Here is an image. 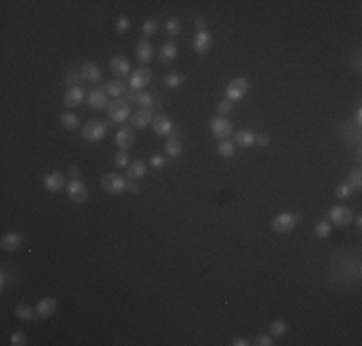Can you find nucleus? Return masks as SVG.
I'll return each instance as SVG.
<instances>
[{
  "label": "nucleus",
  "mask_w": 362,
  "mask_h": 346,
  "mask_svg": "<svg viewBox=\"0 0 362 346\" xmlns=\"http://www.w3.org/2000/svg\"><path fill=\"white\" fill-rule=\"evenodd\" d=\"M297 223H299V217L295 213H291V212H281V213H277L272 219V229L275 231V233H279V235H285V233L293 231L297 227Z\"/></svg>",
  "instance_id": "f03ea898"
},
{
  "label": "nucleus",
  "mask_w": 362,
  "mask_h": 346,
  "mask_svg": "<svg viewBox=\"0 0 362 346\" xmlns=\"http://www.w3.org/2000/svg\"><path fill=\"white\" fill-rule=\"evenodd\" d=\"M129 27H131V22L127 20V16H120V18L116 20V31H118L120 35H121V33H127Z\"/></svg>",
  "instance_id": "58836bf2"
},
{
  "label": "nucleus",
  "mask_w": 362,
  "mask_h": 346,
  "mask_svg": "<svg viewBox=\"0 0 362 346\" xmlns=\"http://www.w3.org/2000/svg\"><path fill=\"white\" fill-rule=\"evenodd\" d=\"M22 237L18 235V233H8V235H4L2 237V240H0V248L4 250V252H16L20 246H22Z\"/></svg>",
  "instance_id": "a211bd4d"
},
{
  "label": "nucleus",
  "mask_w": 362,
  "mask_h": 346,
  "mask_svg": "<svg viewBox=\"0 0 362 346\" xmlns=\"http://www.w3.org/2000/svg\"><path fill=\"white\" fill-rule=\"evenodd\" d=\"M100 186L108 192V194H121L125 190V179L120 173H106L100 179Z\"/></svg>",
  "instance_id": "20e7f679"
},
{
  "label": "nucleus",
  "mask_w": 362,
  "mask_h": 346,
  "mask_svg": "<svg viewBox=\"0 0 362 346\" xmlns=\"http://www.w3.org/2000/svg\"><path fill=\"white\" fill-rule=\"evenodd\" d=\"M210 129H212V133L216 135L218 138H227L231 135V131H233V125H231V121L227 119V117H214V119H210Z\"/></svg>",
  "instance_id": "6e6552de"
},
{
  "label": "nucleus",
  "mask_w": 362,
  "mask_h": 346,
  "mask_svg": "<svg viewBox=\"0 0 362 346\" xmlns=\"http://www.w3.org/2000/svg\"><path fill=\"white\" fill-rule=\"evenodd\" d=\"M314 233H316V237H320V239H326L332 233V223L330 221H320V223H316V227H314Z\"/></svg>",
  "instance_id": "c9c22d12"
},
{
  "label": "nucleus",
  "mask_w": 362,
  "mask_h": 346,
  "mask_svg": "<svg viewBox=\"0 0 362 346\" xmlns=\"http://www.w3.org/2000/svg\"><path fill=\"white\" fill-rule=\"evenodd\" d=\"M37 316L39 318H50L56 310H58V300L56 298H43L37 304Z\"/></svg>",
  "instance_id": "aec40b11"
},
{
  "label": "nucleus",
  "mask_w": 362,
  "mask_h": 346,
  "mask_svg": "<svg viewBox=\"0 0 362 346\" xmlns=\"http://www.w3.org/2000/svg\"><path fill=\"white\" fill-rule=\"evenodd\" d=\"M272 337H283L287 333V321L285 319H273L270 325Z\"/></svg>",
  "instance_id": "7c9ffc66"
},
{
  "label": "nucleus",
  "mask_w": 362,
  "mask_h": 346,
  "mask_svg": "<svg viewBox=\"0 0 362 346\" xmlns=\"http://www.w3.org/2000/svg\"><path fill=\"white\" fill-rule=\"evenodd\" d=\"M156 31H158V22L156 20L151 18V20H147V22L143 23V35L145 37H152Z\"/></svg>",
  "instance_id": "f704fd0d"
},
{
  "label": "nucleus",
  "mask_w": 362,
  "mask_h": 346,
  "mask_svg": "<svg viewBox=\"0 0 362 346\" xmlns=\"http://www.w3.org/2000/svg\"><path fill=\"white\" fill-rule=\"evenodd\" d=\"M195 27H197V33L206 31V20H204V18H197V20H195Z\"/></svg>",
  "instance_id": "de8ad7c7"
},
{
  "label": "nucleus",
  "mask_w": 362,
  "mask_h": 346,
  "mask_svg": "<svg viewBox=\"0 0 362 346\" xmlns=\"http://www.w3.org/2000/svg\"><path fill=\"white\" fill-rule=\"evenodd\" d=\"M106 123L104 121H98V119H90L87 121L83 127H81V135L87 142H98L106 137Z\"/></svg>",
  "instance_id": "f257e3e1"
},
{
  "label": "nucleus",
  "mask_w": 362,
  "mask_h": 346,
  "mask_svg": "<svg viewBox=\"0 0 362 346\" xmlns=\"http://www.w3.org/2000/svg\"><path fill=\"white\" fill-rule=\"evenodd\" d=\"M355 121H357V125L361 127V123H362V110H361V108L357 110V115H355Z\"/></svg>",
  "instance_id": "3c124183"
},
{
  "label": "nucleus",
  "mask_w": 362,
  "mask_h": 346,
  "mask_svg": "<svg viewBox=\"0 0 362 346\" xmlns=\"http://www.w3.org/2000/svg\"><path fill=\"white\" fill-rule=\"evenodd\" d=\"M233 346H249L250 343L247 341V339H243V337H237V339H233V343H231Z\"/></svg>",
  "instance_id": "09e8293b"
},
{
  "label": "nucleus",
  "mask_w": 362,
  "mask_h": 346,
  "mask_svg": "<svg viewBox=\"0 0 362 346\" xmlns=\"http://www.w3.org/2000/svg\"><path fill=\"white\" fill-rule=\"evenodd\" d=\"M135 142V135H133V129L131 127H120L118 133H116V146L123 152H127Z\"/></svg>",
  "instance_id": "1a4fd4ad"
},
{
  "label": "nucleus",
  "mask_w": 362,
  "mask_h": 346,
  "mask_svg": "<svg viewBox=\"0 0 362 346\" xmlns=\"http://www.w3.org/2000/svg\"><path fill=\"white\" fill-rule=\"evenodd\" d=\"M353 219H355V223H357V227L361 229V227H362V217H361V215H355Z\"/></svg>",
  "instance_id": "603ef678"
},
{
  "label": "nucleus",
  "mask_w": 362,
  "mask_h": 346,
  "mask_svg": "<svg viewBox=\"0 0 362 346\" xmlns=\"http://www.w3.org/2000/svg\"><path fill=\"white\" fill-rule=\"evenodd\" d=\"M145 173H147V163L143 160H135L127 165V175H129V179H139V177H143Z\"/></svg>",
  "instance_id": "bb28decb"
},
{
  "label": "nucleus",
  "mask_w": 362,
  "mask_h": 346,
  "mask_svg": "<svg viewBox=\"0 0 362 346\" xmlns=\"http://www.w3.org/2000/svg\"><path fill=\"white\" fill-rule=\"evenodd\" d=\"M81 75H83V81H89V83H98L102 81V71L96 64H83L81 68Z\"/></svg>",
  "instance_id": "412c9836"
},
{
  "label": "nucleus",
  "mask_w": 362,
  "mask_h": 346,
  "mask_svg": "<svg viewBox=\"0 0 362 346\" xmlns=\"http://www.w3.org/2000/svg\"><path fill=\"white\" fill-rule=\"evenodd\" d=\"M183 83H185V73H181V71H170L164 75V85L170 89H178Z\"/></svg>",
  "instance_id": "b1692460"
},
{
  "label": "nucleus",
  "mask_w": 362,
  "mask_h": 346,
  "mask_svg": "<svg viewBox=\"0 0 362 346\" xmlns=\"http://www.w3.org/2000/svg\"><path fill=\"white\" fill-rule=\"evenodd\" d=\"M152 129L156 135H162V137H168L174 133V123L168 115H156L152 119Z\"/></svg>",
  "instance_id": "2eb2a0df"
},
{
  "label": "nucleus",
  "mask_w": 362,
  "mask_h": 346,
  "mask_svg": "<svg viewBox=\"0 0 362 346\" xmlns=\"http://www.w3.org/2000/svg\"><path fill=\"white\" fill-rule=\"evenodd\" d=\"M351 194H353V188H351L347 183L339 185V186L335 188V198H339V200H347V198H351Z\"/></svg>",
  "instance_id": "4c0bfd02"
},
{
  "label": "nucleus",
  "mask_w": 362,
  "mask_h": 346,
  "mask_svg": "<svg viewBox=\"0 0 362 346\" xmlns=\"http://www.w3.org/2000/svg\"><path fill=\"white\" fill-rule=\"evenodd\" d=\"M353 217H355V213H353V210L349 206H333L328 212V219L335 227H347V225H351Z\"/></svg>",
  "instance_id": "7ed1b4c3"
},
{
  "label": "nucleus",
  "mask_w": 362,
  "mask_h": 346,
  "mask_svg": "<svg viewBox=\"0 0 362 346\" xmlns=\"http://www.w3.org/2000/svg\"><path fill=\"white\" fill-rule=\"evenodd\" d=\"M135 102L139 104V108H143V110H151L152 108V96L149 92H137Z\"/></svg>",
  "instance_id": "72a5a7b5"
},
{
  "label": "nucleus",
  "mask_w": 362,
  "mask_h": 346,
  "mask_svg": "<svg viewBox=\"0 0 362 346\" xmlns=\"http://www.w3.org/2000/svg\"><path fill=\"white\" fill-rule=\"evenodd\" d=\"M254 144H258V146H268V144H270V137H268V135H258L256 140H254Z\"/></svg>",
  "instance_id": "49530a36"
},
{
  "label": "nucleus",
  "mask_w": 362,
  "mask_h": 346,
  "mask_svg": "<svg viewBox=\"0 0 362 346\" xmlns=\"http://www.w3.org/2000/svg\"><path fill=\"white\" fill-rule=\"evenodd\" d=\"M68 196L73 202L83 204L87 200V186H85V183H81L79 179H71L68 183Z\"/></svg>",
  "instance_id": "f8f14e48"
},
{
  "label": "nucleus",
  "mask_w": 362,
  "mask_h": 346,
  "mask_svg": "<svg viewBox=\"0 0 362 346\" xmlns=\"http://www.w3.org/2000/svg\"><path fill=\"white\" fill-rule=\"evenodd\" d=\"M85 100V91L81 87H73V89H68L66 94H64V106L66 108H77L79 104H83Z\"/></svg>",
  "instance_id": "dca6fc26"
},
{
  "label": "nucleus",
  "mask_w": 362,
  "mask_h": 346,
  "mask_svg": "<svg viewBox=\"0 0 362 346\" xmlns=\"http://www.w3.org/2000/svg\"><path fill=\"white\" fill-rule=\"evenodd\" d=\"M16 316L23 319V321H31V319H35V316H37V310H33L31 306H27V304H20V306H16Z\"/></svg>",
  "instance_id": "cd10ccee"
},
{
  "label": "nucleus",
  "mask_w": 362,
  "mask_h": 346,
  "mask_svg": "<svg viewBox=\"0 0 362 346\" xmlns=\"http://www.w3.org/2000/svg\"><path fill=\"white\" fill-rule=\"evenodd\" d=\"M114 163H116L118 167H125V165H129V156H127V152L120 150V152L114 156Z\"/></svg>",
  "instance_id": "79ce46f5"
},
{
  "label": "nucleus",
  "mask_w": 362,
  "mask_h": 346,
  "mask_svg": "<svg viewBox=\"0 0 362 346\" xmlns=\"http://www.w3.org/2000/svg\"><path fill=\"white\" fill-rule=\"evenodd\" d=\"M180 31H181V22H180V20H176V18H170V20L166 22V33H168V35L176 37Z\"/></svg>",
  "instance_id": "e433bc0d"
},
{
  "label": "nucleus",
  "mask_w": 362,
  "mask_h": 346,
  "mask_svg": "<svg viewBox=\"0 0 362 346\" xmlns=\"http://www.w3.org/2000/svg\"><path fill=\"white\" fill-rule=\"evenodd\" d=\"M110 69H112V73L118 77V79H123L125 75H129V71H131V64H129V60H127L125 56L116 54L112 60H110Z\"/></svg>",
  "instance_id": "9d476101"
},
{
  "label": "nucleus",
  "mask_w": 362,
  "mask_h": 346,
  "mask_svg": "<svg viewBox=\"0 0 362 346\" xmlns=\"http://www.w3.org/2000/svg\"><path fill=\"white\" fill-rule=\"evenodd\" d=\"M231 110H233V102L227 100V98H224V100L218 104V114H220V117H226L227 114H231Z\"/></svg>",
  "instance_id": "ea45409f"
},
{
  "label": "nucleus",
  "mask_w": 362,
  "mask_h": 346,
  "mask_svg": "<svg viewBox=\"0 0 362 346\" xmlns=\"http://www.w3.org/2000/svg\"><path fill=\"white\" fill-rule=\"evenodd\" d=\"M43 185H45V188L48 192H60L66 186V179H64L62 173L52 171V173H48V175L43 177Z\"/></svg>",
  "instance_id": "ddd939ff"
},
{
  "label": "nucleus",
  "mask_w": 362,
  "mask_h": 346,
  "mask_svg": "<svg viewBox=\"0 0 362 346\" xmlns=\"http://www.w3.org/2000/svg\"><path fill=\"white\" fill-rule=\"evenodd\" d=\"M68 173L71 179H77V177H79V167H77V165H71L68 169Z\"/></svg>",
  "instance_id": "8fccbe9b"
},
{
  "label": "nucleus",
  "mask_w": 362,
  "mask_h": 346,
  "mask_svg": "<svg viewBox=\"0 0 362 346\" xmlns=\"http://www.w3.org/2000/svg\"><path fill=\"white\" fill-rule=\"evenodd\" d=\"M151 119H154L152 117V110H139V112H135L133 114V127H139V129H145L149 123H151Z\"/></svg>",
  "instance_id": "5701e85b"
},
{
  "label": "nucleus",
  "mask_w": 362,
  "mask_h": 346,
  "mask_svg": "<svg viewBox=\"0 0 362 346\" xmlns=\"http://www.w3.org/2000/svg\"><path fill=\"white\" fill-rule=\"evenodd\" d=\"M247 91H249V81H247L245 77H237V79H233V81L227 85L226 98L227 100H231V102L241 100V98L247 94Z\"/></svg>",
  "instance_id": "423d86ee"
},
{
  "label": "nucleus",
  "mask_w": 362,
  "mask_h": 346,
  "mask_svg": "<svg viewBox=\"0 0 362 346\" xmlns=\"http://www.w3.org/2000/svg\"><path fill=\"white\" fill-rule=\"evenodd\" d=\"M81 79H83L81 71H77V69H69L68 73H66V85H68V89L79 87V81H81Z\"/></svg>",
  "instance_id": "473e14b6"
},
{
  "label": "nucleus",
  "mask_w": 362,
  "mask_h": 346,
  "mask_svg": "<svg viewBox=\"0 0 362 346\" xmlns=\"http://www.w3.org/2000/svg\"><path fill=\"white\" fill-rule=\"evenodd\" d=\"M254 140H256V135L252 131H247V129H241L233 135V144H239L243 148H250L254 144Z\"/></svg>",
  "instance_id": "4be33fe9"
},
{
  "label": "nucleus",
  "mask_w": 362,
  "mask_h": 346,
  "mask_svg": "<svg viewBox=\"0 0 362 346\" xmlns=\"http://www.w3.org/2000/svg\"><path fill=\"white\" fill-rule=\"evenodd\" d=\"M10 345H12V346H25V345H27V335H25V333H22V331L14 333V335L10 337Z\"/></svg>",
  "instance_id": "a19ab883"
},
{
  "label": "nucleus",
  "mask_w": 362,
  "mask_h": 346,
  "mask_svg": "<svg viewBox=\"0 0 362 346\" xmlns=\"http://www.w3.org/2000/svg\"><path fill=\"white\" fill-rule=\"evenodd\" d=\"M108 115H110V119L112 121H118V123H121V121H125L127 117H129V104H127V100H123V98H114L112 102L108 104Z\"/></svg>",
  "instance_id": "39448f33"
},
{
  "label": "nucleus",
  "mask_w": 362,
  "mask_h": 346,
  "mask_svg": "<svg viewBox=\"0 0 362 346\" xmlns=\"http://www.w3.org/2000/svg\"><path fill=\"white\" fill-rule=\"evenodd\" d=\"M60 123H62V127H66L68 131H75V129L79 127V117L75 114H71V112H66V114L60 115Z\"/></svg>",
  "instance_id": "c85d7f7f"
},
{
  "label": "nucleus",
  "mask_w": 362,
  "mask_h": 346,
  "mask_svg": "<svg viewBox=\"0 0 362 346\" xmlns=\"http://www.w3.org/2000/svg\"><path fill=\"white\" fill-rule=\"evenodd\" d=\"M125 190L131 192V194H137V192H139V185H137L133 179H129V181H125Z\"/></svg>",
  "instance_id": "a18cd8bd"
},
{
  "label": "nucleus",
  "mask_w": 362,
  "mask_h": 346,
  "mask_svg": "<svg viewBox=\"0 0 362 346\" xmlns=\"http://www.w3.org/2000/svg\"><path fill=\"white\" fill-rule=\"evenodd\" d=\"M87 104L92 110H104L108 108V94L104 92V89H96V91H90L87 96Z\"/></svg>",
  "instance_id": "4468645a"
},
{
  "label": "nucleus",
  "mask_w": 362,
  "mask_h": 346,
  "mask_svg": "<svg viewBox=\"0 0 362 346\" xmlns=\"http://www.w3.org/2000/svg\"><path fill=\"white\" fill-rule=\"evenodd\" d=\"M166 156H162V154H154V156H151V165L152 167H156V169H162L164 165H166Z\"/></svg>",
  "instance_id": "37998d69"
},
{
  "label": "nucleus",
  "mask_w": 362,
  "mask_h": 346,
  "mask_svg": "<svg viewBox=\"0 0 362 346\" xmlns=\"http://www.w3.org/2000/svg\"><path fill=\"white\" fill-rule=\"evenodd\" d=\"M181 152H183V142H181L180 138L170 137L166 140V154L170 158H178V156H181Z\"/></svg>",
  "instance_id": "a878e982"
},
{
  "label": "nucleus",
  "mask_w": 362,
  "mask_h": 346,
  "mask_svg": "<svg viewBox=\"0 0 362 346\" xmlns=\"http://www.w3.org/2000/svg\"><path fill=\"white\" fill-rule=\"evenodd\" d=\"M347 185L355 190V188H361L362 186V173H361V167H355V169H351L349 171V177H347Z\"/></svg>",
  "instance_id": "c756f323"
},
{
  "label": "nucleus",
  "mask_w": 362,
  "mask_h": 346,
  "mask_svg": "<svg viewBox=\"0 0 362 346\" xmlns=\"http://www.w3.org/2000/svg\"><path fill=\"white\" fill-rule=\"evenodd\" d=\"M135 54H137V60H139L141 64H149V62L152 60V56H154V48L151 45V41L141 39L135 46Z\"/></svg>",
  "instance_id": "f3484780"
},
{
  "label": "nucleus",
  "mask_w": 362,
  "mask_h": 346,
  "mask_svg": "<svg viewBox=\"0 0 362 346\" xmlns=\"http://www.w3.org/2000/svg\"><path fill=\"white\" fill-rule=\"evenodd\" d=\"M152 79V71L149 68H141L135 69L131 75H129V87L133 91H139V89H145Z\"/></svg>",
  "instance_id": "0eeeda50"
},
{
  "label": "nucleus",
  "mask_w": 362,
  "mask_h": 346,
  "mask_svg": "<svg viewBox=\"0 0 362 346\" xmlns=\"http://www.w3.org/2000/svg\"><path fill=\"white\" fill-rule=\"evenodd\" d=\"M212 45H214V39H212V35H208V31L197 33L195 39H193V48H195V52L199 56H206L208 50L212 48Z\"/></svg>",
  "instance_id": "9b49d317"
},
{
  "label": "nucleus",
  "mask_w": 362,
  "mask_h": 346,
  "mask_svg": "<svg viewBox=\"0 0 362 346\" xmlns=\"http://www.w3.org/2000/svg\"><path fill=\"white\" fill-rule=\"evenodd\" d=\"M176 56H178V45L174 41H166L160 48V62L168 66L176 60Z\"/></svg>",
  "instance_id": "6ab92c4d"
},
{
  "label": "nucleus",
  "mask_w": 362,
  "mask_h": 346,
  "mask_svg": "<svg viewBox=\"0 0 362 346\" xmlns=\"http://www.w3.org/2000/svg\"><path fill=\"white\" fill-rule=\"evenodd\" d=\"M233 152H235V144H233V142H229L227 138H224V140L218 144V154H220L222 158H231V156H233Z\"/></svg>",
  "instance_id": "2f4dec72"
},
{
  "label": "nucleus",
  "mask_w": 362,
  "mask_h": 346,
  "mask_svg": "<svg viewBox=\"0 0 362 346\" xmlns=\"http://www.w3.org/2000/svg\"><path fill=\"white\" fill-rule=\"evenodd\" d=\"M254 345L256 346H272L273 345V339H272L270 335H258V337H256V341H254Z\"/></svg>",
  "instance_id": "c03bdc74"
},
{
  "label": "nucleus",
  "mask_w": 362,
  "mask_h": 346,
  "mask_svg": "<svg viewBox=\"0 0 362 346\" xmlns=\"http://www.w3.org/2000/svg\"><path fill=\"white\" fill-rule=\"evenodd\" d=\"M104 92L108 94V96H114V98H120L123 92H125V83L123 81H120V79H114V81H108L106 85H104Z\"/></svg>",
  "instance_id": "393cba45"
}]
</instances>
